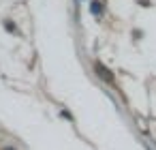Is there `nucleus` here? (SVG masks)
I'll use <instances>...</instances> for the list:
<instances>
[{
  "label": "nucleus",
  "instance_id": "f257e3e1",
  "mask_svg": "<svg viewBox=\"0 0 156 150\" xmlns=\"http://www.w3.org/2000/svg\"><path fill=\"white\" fill-rule=\"evenodd\" d=\"M94 71L98 73V77L103 79V82H107V84H113V73L105 67V64H101V62H96L94 64Z\"/></svg>",
  "mask_w": 156,
  "mask_h": 150
},
{
  "label": "nucleus",
  "instance_id": "f03ea898",
  "mask_svg": "<svg viewBox=\"0 0 156 150\" xmlns=\"http://www.w3.org/2000/svg\"><path fill=\"white\" fill-rule=\"evenodd\" d=\"M90 11H92V15H101L103 13V5L94 0V2H90Z\"/></svg>",
  "mask_w": 156,
  "mask_h": 150
},
{
  "label": "nucleus",
  "instance_id": "7ed1b4c3",
  "mask_svg": "<svg viewBox=\"0 0 156 150\" xmlns=\"http://www.w3.org/2000/svg\"><path fill=\"white\" fill-rule=\"evenodd\" d=\"M5 28H7L9 32H15V24H13L11 20H7V22H5Z\"/></svg>",
  "mask_w": 156,
  "mask_h": 150
},
{
  "label": "nucleus",
  "instance_id": "20e7f679",
  "mask_svg": "<svg viewBox=\"0 0 156 150\" xmlns=\"http://www.w3.org/2000/svg\"><path fill=\"white\" fill-rule=\"evenodd\" d=\"M62 116H64V118H66V120H71V122H73V116H71V114H69V112H62Z\"/></svg>",
  "mask_w": 156,
  "mask_h": 150
},
{
  "label": "nucleus",
  "instance_id": "39448f33",
  "mask_svg": "<svg viewBox=\"0 0 156 150\" xmlns=\"http://www.w3.org/2000/svg\"><path fill=\"white\" fill-rule=\"evenodd\" d=\"M2 150H15V148H11V146H5V148H2Z\"/></svg>",
  "mask_w": 156,
  "mask_h": 150
}]
</instances>
